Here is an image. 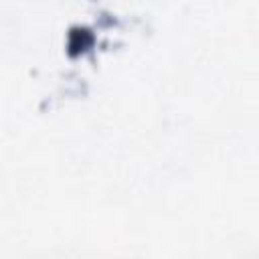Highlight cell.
<instances>
[{"label":"cell","instance_id":"1","mask_svg":"<svg viewBox=\"0 0 259 259\" xmlns=\"http://www.w3.org/2000/svg\"><path fill=\"white\" fill-rule=\"evenodd\" d=\"M89 42H91V34H89L87 30H83V28L73 30V32H71V36H69V49H71V51L85 49Z\"/></svg>","mask_w":259,"mask_h":259}]
</instances>
